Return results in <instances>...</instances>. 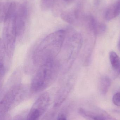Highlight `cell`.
Wrapping results in <instances>:
<instances>
[{"label": "cell", "mask_w": 120, "mask_h": 120, "mask_svg": "<svg viewBox=\"0 0 120 120\" xmlns=\"http://www.w3.org/2000/svg\"><path fill=\"white\" fill-rule=\"evenodd\" d=\"M118 48L119 51H120V41H119V43H118Z\"/></svg>", "instance_id": "cell-18"}, {"label": "cell", "mask_w": 120, "mask_h": 120, "mask_svg": "<svg viewBox=\"0 0 120 120\" xmlns=\"http://www.w3.org/2000/svg\"><path fill=\"white\" fill-rule=\"evenodd\" d=\"M55 0H41V7L42 10L47 11L53 7Z\"/></svg>", "instance_id": "cell-15"}, {"label": "cell", "mask_w": 120, "mask_h": 120, "mask_svg": "<svg viewBox=\"0 0 120 120\" xmlns=\"http://www.w3.org/2000/svg\"><path fill=\"white\" fill-rule=\"evenodd\" d=\"M10 3H1L0 4V22H4L6 15L8 12Z\"/></svg>", "instance_id": "cell-14"}, {"label": "cell", "mask_w": 120, "mask_h": 120, "mask_svg": "<svg viewBox=\"0 0 120 120\" xmlns=\"http://www.w3.org/2000/svg\"><path fill=\"white\" fill-rule=\"evenodd\" d=\"M70 82H68L63 85L57 93L54 105L55 108H59L67 98L71 89V84Z\"/></svg>", "instance_id": "cell-10"}, {"label": "cell", "mask_w": 120, "mask_h": 120, "mask_svg": "<svg viewBox=\"0 0 120 120\" xmlns=\"http://www.w3.org/2000/svg\"><path fill=\"white\" fill-rule=\"evenodd\" d=\"M26 120V119H25V120H23H23Z\"/></svg>", "instance_id": "cell-20"}, {"label": "cell", "mask_w": 120, "mask_h": 120, "mask_svg": "<svg viewBox=\"0 0 120 120\" xmlns=\"http://www.w3.org/2000/svg\"></svg>", "instance_id": "cell-21"}, {"label": "cell", "mask_w": 120, "mask_h": 120, "mask_svg": "<svg viewBox=\"0 0 120 120\" xmlns=\"http://www.w3.org/2000/svg\"><path fill=\"white\" fill-rule=\"evenodd\" d=\"M60 15L64 21L71 24L77 25L81 22V13L78 8L63 11L61 13Z\"/></svg>", "instance_id": "cell-8"}, {"label": "cell", "mask_w": 120, "mask_h": 120, "mask_svg": "<svg viewBox=\"0 0 120 120\" xmlns=\"http://www.w3.org/2000/svg\"><path fill=\"white\" fill-rule=\"evenodd\" d=\"M79 113L84 117H88L93 120H117L114 117L106 112H96L87 111L82 108L78 109Z\"/></svg>", "instance_id": "cell-9"}, {"label": "cell", "mask_w": 120, "mask_h": 120, "mask_svg": "<svg viewBox=\"0 0 120 120\" xmlns=\"http://www.w3.org/2000/svg\"><path fill=\"white\" fill-rule=\"evenodd\" d=\"M112 101L115 105L120 107V92H117L113 96Z\"/></svg>", "instance_id": "cell-16"}, {"label": "cell", "mask_w": 120, "mask_h": 120, "mask_svg": "<svg viewBox=\"0 0 120 120\" xmlns=\"http://www.w3.org/2000/svg\"><path fill=\"white\" fill-rule=\"evenodd\" d=\"M23 87L20 84H15L10 87L1 99L0 104V116L6 115L24 94Z\"/></svg>", "instance_id": "cell-5"}, {"label": "cell", "mask_w": 120, "mask_h": 120, "mask_svg": "<svg viewBox=\"0 0 120 120\" xmlns=\"http://www.w3.org/2000/svg\"><path fill=\"white\" fill-rule=\"evenodd\" d=\"M64 1H66V2H70L71 1L73 0H63Z\"/></svg>", "instance_id": "cell-19"}, {"label": "cell", "mask_w": 120, "mask_h": 120, "mask_svg": "<svg viewBox=\"0 0 120 120\" xmlns=\"http://www.w3.org/2000/svg\"><path fill=\"white\" fill-rule=\"evenodd\" d=\"M66 33V29L51 33L45 37L35 49L32 63L39 67L49 60L56 59L62 48Z\"/></svg>", "instance_id": "cell-1"}, {"label": "cell", "mask_w": 120, "mask_h": 120, "mask_svg": "<svg viewBox=\"0 0 120 120\" xmlns=\"http://www.w3.org/2000/svg\"><path fill=\"white\" fill-rule=\"evenodd\" d=\"M109 58L114 77H117L120 73V58L115 52L112 51L109 54Z\"/></svg>", "instance_id": "cell-12"}, {"label": "cell", "mask_w": 120, "mask_h": 120, "mask_svg": "<svg viewBox=\"0 0 120 120\" xmlns=\"http://www.w3.org/2000/svg\"><path fill=\"white\" fill-rule=\"evenodd\" d=\"M28 13V8L26 3H23L17 5L14 17V24L17 38L22 37L24 34Z\"/></svg>", "instance_id": "cell-7"}, {"label": "cell", "mask_w": 120, "mask_h": 120, "mask_svg": "<svg viewBox=\"0 0 120 120\" xmlns=\"http://www.w3.org/2000/svg\"><path fill=\"white\" fill-rule=\"evenodd\" d=\"M82 44V38L81 34L72 27L67 28L63 44L56 58L61 73H66L71 68Z\"/></svg>", "instance_id": "cell-2"}, {"label": "cell", "mask_w": 120, "mask_h": 120, "mask_svg": "<svg viewBox=\"0 0 120 120\" xmlns=\"http://www.w3.org/2000/svg\"><path fill=\"white\" fill-rule=\"evenodd\" d=\"M60 72L57 59L49 60L38 67L32 78L30 90L32 93L41 92L50 86Z\"/></svg>", "instance_id": "cell-3"}, {"label": "cell", "mask_w": 120, "mask_h": 120, "mask_svg": "<svg viewBox=\"0 0 120 120\" xmlns=\"http://www.w3.org/2000/svg\"><path fill=\"white\" fill-rule=\"evenodd\" d=\"M120 14V0L110 6L105 13V19L109 21L115 18Z\"/></svg>", "instance_id": "cell-11"}, {"label": "cell", "mask_w": 120, "mask_h": 120, "mask_svg": "<svg viewBox=\"0 0 120 120\" xmlns=\"http://www.w3.org/2000/svg\"><path fill=\"white\" fill-rule=\"evenodd\" d=\"M111 81L108 76H104L100 81V90L101 93L104 95L107 94L111 85Z\"/></svg>", "instance_id": "cell-13"}, {"label": "cell", "mask_w": 120, "mask_h": 120, "mask_svg": "<svg viewBox=\"0 0 120 120\" xmlns=\"http://www.w3.org/2000/svg\"><path fill=\"white\" fill-rule=\"evenodd\" d=\"M50 101V96L48 93L44 92L42 94L32 106L26 120H38L47 110Z\"/></svg>", "instance_id": "cell-6"}, {"label": "cell", "mask_w": 120, "mask_h": 120, "mask_svg": "<svg viewBox=\"0 0 120 120\" xmlns=\"http://www.w3.org/2000/svg\"><path fill=\"white\" fill-rule=\"evenodd\" d=\"M15 12L10 11L6 14L4 19L2 38L1 39L0 48L5 53L6 59L9 62L13 55L17 38L14 24Z\"/></svg>", "instance_id": "cell-4"}, {"label": "cell", "mask_w": 120, "mask_h": 120, "mask_svg": "<svg viewBox=\"0 0 120 120\" xmlns=\"http://www.w3.org/2000/svg\"><path fill=\"white\" fill-rule=\"evenodd\" d=\"M58 120H68L65 116L63 114H61L58 116Z\"/></svg>", "instance_id": "cell-17"}]
</instances>
